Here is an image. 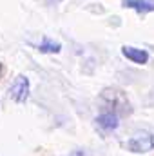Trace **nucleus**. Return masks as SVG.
<instances>
[{"mask_svg":"<svg viewBox=\"0 0 154 156\" xmlns=\"http://www.w3.org/2000/svg\"><path fill=\"white\" fill-rule=\"evenodd\" d=\"M127 149L136 154H145L154 149V136L151 133H138L127 140Z\"/></svg>","mask_w":154,"mask_h":156,"instance_id":"nucleus-1","label":"nucleus"},{"mask_svg":"<svg viewBox=\"0 0 154 156\" xmlns=\"http://www.w3.org/2000/svg\"><path fill=\"white\" fill-rule=\"evenodd\" d=\"M29 96V78L24 75H18L15 82L9 85V98L15 104H24Z\"/></svg>","mask_w":154,"mask_h":156,"instance_id":"nucleus-2","label":"nucleus"},{"mask_svg":"<svg viewBox=\"0 0 154 156\" xmlns=\"http://www.w3.org/2000/svg\"><path fill=\"white\" fill-rule=\"evenodd\" d=\"M121 55H123L127 60H131L132 64L143 66V64L149 62V53H147L145 49H138V47H132V45H123V47H121Z\"/></svg>","mask_w":154,"mask_h":156,"instance_id":"nucleus-3","label":"nucleus"},{"mask_svg":"<svg viewBox=\"0 0 154 156\" xmlns=\"http://www.w3.org/2000/svg\"><path fill=\"white\" fill-rule=\"evenodd\" d=\"M96 125L103 131V133H111L118 129L120 122H118V115L116 113H102L100 116L96 118Z\"/></svg>","mask_w":154,"mask_h":156,"instance_id":"nucleus-4","label":"nucleus"},{"mask_svg":"<svg viewBox=\"0 0 154 156\" xmlns=\"http://www.w3.org/2000/svg\"><path fill=\"white\" fill-rule=\"evenodd\" d=\"M123 7L134 9L136 13H151L154 11V0H123Z\"/></svg>","mask_w":154,"mask_h":156,"instance_id":"nucleus-5","label":"nucleus"},{"mask_svg":"<svg viewBox=\"0 0 154 156\" xmlns=\"http://www.w3.org/2000/svg\"><path fill=\"white\" fill-rule=\"evenodd\" d=\"M60 49H62L60 42H54V40H49V38H44L42 44H38L40 53H60Z\"/></svg>","mask_w":154,"mask_h":156,"instance_id":"nucleus-6","label":"nucleus"},{"mask_svg":"<svg viewBox=\"0 0 154 156\" xmlns=\"http://www.w3.org/2000/svg\"><path fill=\"white\" fill-rule=\"evenodd\" d=\"M69 156H83V151H80V149H78V151H73Z\"/></svg>","mask_w":154,"mask_h":156,"instance_id":"nucleus-7","label":"nucleus"},{"mask_svg":"<svg viewBox=\"0 0 154 156\" xmlns=\"http://www.w3.org/2000/svg\"><path fill=\"white\" fill-rule=\"evenodd\" d=\"M42 2H47V4H54V2H60V0H42Z\"/></svg>","mask_w":154,"mask_h":156,"instance_id":"nucleus-8","label":"nucleus"},{"mask_svg":"<svg viewBox=\"0 0 154 156\" xmlns=\"http://www.w3.org/2000/svg\"><path fill=\"white\" fill-rule=\"evenodd\" d=\"M0 73H2V64H0Z\"/></svg>","mask_w":154,"mask_h":156,"instance_id":"nucleus-9","label":"nucleus"}]
</instances>
